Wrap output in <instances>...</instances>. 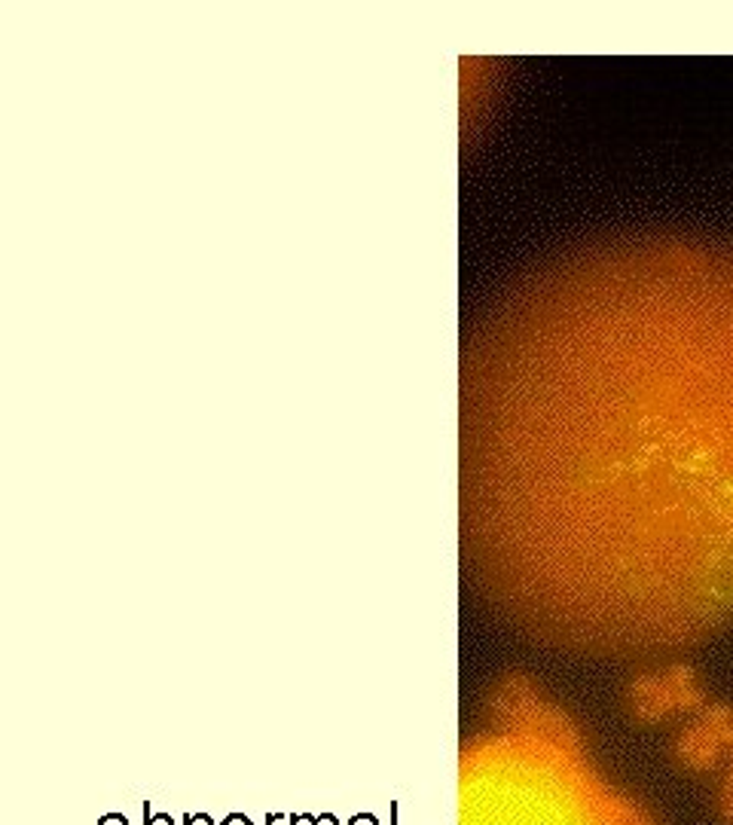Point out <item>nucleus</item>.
I'll return each mask as SVG.
<instances>
[{
  "label": "nucleus",
  "mask_w": 733,
  "mask_h": 825,
  "mask_svg": "<svg viewBox=\"0 0 733 825\" xmlns=\"http://www.w3.org/2000/svg\"><path fill=\"white\" fill-rule=\"evenodd\" d=\"M477 394L489 462L532 511L638 535L697 609L733 602V248L617 242L535 275Z\"/></svg>",
  "instance_id": "obj_1"
},
{
  "label": "nucleus",
  "mask_w": 733,
  "mask_h": 825,
  "mask_svg": "<svg viewBox=\"0 0 733 825\" xmlns=\"http://www.w3.org/2000/svg\"><path fill=\"white\" fill-rule=\"evenodd\" d=\"M715 816L721 825H733V758L724 764L718 789H715Z\"/></svg>",
  "instance_id": "obj_4"
},
{
  "label": "nucleus",
  "mask_w": 733,
  "mask_h": 825,
  "mask_svg": "<svg viewBox=\"0 0 733 825\" xmlns=\"http://www.w3.org/2000/svg\"><path fill=\"white\" fill-rule=\"evenodd\" d=\"M672 758L687 773H712L733 758V706L706 703L676 737Z\"/></svg>",
  "instance_id": "obj_3"
},
{
  "label": "nucleus",
  "mask_w": 733,
  "mask_h": 825,
  "mask_svg": "<svg viewBox=\"0 0 733 825\" xmlns=\"http://www.w3.org/2000/svg\"><path fill=\"white\" fill-rule=\"evenodd\" d=\"M706 706V688L697 672L676 663L663 672L636 676L627 688V709L638 725H657L676 712H700Z\"/></svg>",
  "instance_id": "obj_2"
}]
</instances>
